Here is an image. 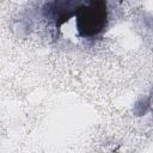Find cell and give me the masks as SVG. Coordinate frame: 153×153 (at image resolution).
I'll return each mask as SVG.
<instances>
[{
  "label": "cell",
  "mask_w": 153,
  "mask_h": 153,
  "mask_svg": "<svg viewBox=\"0 0 153 153\" xmlns=\"http://www.w3.org/2000/svg\"><path fill=\"white\" fill-rule=\"evenodd\" d=\"M75 25L81 37L98 36L108 24V5L105 0H87L75 11Z\"/></svg>",
  "instance_id": "cell-1"
},
{
  "label": "cell",
  "mask_w": 153,
  "mask_h": 153,
  "mask_svg": "<svg viewBox=\"0 0 153 153\" xmlns=\"http://www.w3.org/2000/svg\"><path fill=\"white\" fill-rule=\"evenodd\" d=\"M80 2L81 0H54L50 11L54 19H56V24L60 25L74 16L76 8L81 5Z\"/></svg>",
  "instance_id": "cell-2"
}]
</instances>
